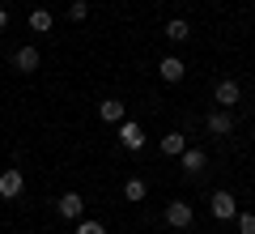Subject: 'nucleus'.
Listing matches in <instances>:
<instances>
[{
  "label": "nucleus",
  "instance_id": "nucleus-9",
  "mask_svg": "<svg viewBox=\"0 0 255 234\" xmlns=\"http://www.w3.org/2000/svg\"><path fill=\"white\" fill-rule=\"evenodd\" d=\"M157 72H162V81L174 85V81H183V77H187V64H183L179 55H166V60L157 64Z\"/></svg>",
  "mask_w": 255,
  "mask_h": 234
},
{
  "label": "nucleus",
  "instance_id": "nucleus-13",
  "mask_svg": "<svg viewBox=\"0 0 255 234\" xmlns=\"http://www.w3.org/2000/svg\"><path fill=\"white\" fill-rule=\"evenodd\" d=\"M166 38H170V43H187V38H191V30H187V21H183V17H174V21H166Z\"/></svg>",
  "mask_w": 255,
  "mask_h": 234
},
{
  "label": "nucleus",
  "instance_id": "nucleus-1",
  "mask_svg": "<svg viewBox=\"0 0 255 234\" xmlns=\"http://www.w3.org/2000/svg\"><path fill=\"white\" fill-rule=\"evenodd\" d=\"M191 222H196V209H191V205H183V200H170V205H166V226L187 230Z\"/></svg>",
  "mask_w": 255,
  "mask_h": 234
},
{
  "label": "nucleus",
  "instance_id": "nucleus-6",
  "mask_svg": "<svg viewBox=\"0 0 255 234\" xmlns=\"http://www.w3.org/2000/svg\"><path fill=\"white\" fill-rule=\"evenodd\" d=\"M38 64H43L38 47H17V51H13V68L17 72H38Z\"/></svg>",
  "mask_w": 255,
  "mask_h": 234
},
{
  "label": "nucleus",
  "instance_id": "nucleus-12",
  "mask_svg": "<svg viewBox=\"0 0 255 234\" xmlns=\"http://www.w3.org/2000/svg\"><path fill=\"white\" fill-rule=\"evenodd\" d=\"M183 149H187V136H183V132H166L162 136V153H166V158H179Z\"/></svg>",
  "mask_w": 255,
  "mask_h": 234
},
{
  "label": "nucleus",
  "instance_id": "nucleus-17",
  "mask_svg": "<svg viewBox=\"0 0 255 234\" xmlns=\"http://www.w3.org/2000/svg\"><path fill=\"white\" fill-rule=\"evenodd\" d=\"M238 217V234H255V213H234Z\"/></svg>",
  "mask_w": 255,
  "mask_h": 234
},
{
  "label": "nucleus",
  "instance_id": "nucleus-16",
  "mask_svg": "<svg viewBox=\"0 0 255 234\" xmlns=\"http://www.w3.org/2000/svg\"><path fill=\"white\" fill-rule=\"evenodd\" d=\"M68 17H73V21H85V17H90V4H85V0H73V4H68Z\"/></svg>",
  "mask_w": 255,
  "mask_h": 234
},
{
  "label": "nucleus",
  "instance_id": "nucleus-19",
  "mask_svg": "<svg viewBox=\"0 0 255 234\" xmlns=\"http://www.w3.org/2000/svg\"><path fill=\"white\" fill-rule=\"evenodd\" d=\"M4 26H9V9H0V30H4Z\"/></svg>",
  "mask_w": 255,
  "mask_h": 234
},
{
  "label": "nucleus",
  "instance_id": "nucleus-2",
  "mask_svg": "<svg viewBox=\"0 0 255 234\" xmlns=\"http://www.w3.org/2000/svg\"><path fill=\"white\" fill-rule=\"evenodd\" d=\"M213 102H217L221 111L238 107V102H243V90H238V81H217V85H213Z\"/></svg>",
  "mask_w": 255,
  "mask_h": 234
},
{
  "label": "nucleus",
  "instance_id": "nucleus-3",
  "mask_svg": "<svg viewBox=\"0 0 255 234\" xmlns=\"http://www.w3.org/2000/svg\"><path fill=\"white\" fill-rule=\"evenodd\" d=\"M119 145H124V149H145V128L136 124V119H124V124H119Z\"/></svg>",
  "mask_w": 255,
  "mask_h": 234
},
{
  "label": "nucleus",
  "instance_id": "nucleus-18",
  "mask_svg": "<svg viewBox=\"0 0 255 234\" xmlns=\"http://www.w3.org/2000/svg\"><path fill=\"white\" fill-rule=\"evenodd\" d=\"M77 234H107L102 222H77Z\"/></svg>",
  "mask_w": 255,
  "mask_h": 234
},
{
  "label": "nucleus",
  "instance_id": "nucleus-8",
  "mask_svg": "<svg viewBox=\"0 0 255 234\" xmlns=\"http://www.w3.org/2000/svg\"><path fill=\"white\" fill-rule=\"evenodd\" d=\"M204 128H209V132L213 136H230V132H234V119H230V111H209V119H204Z\"/></svg>",
  "mask_w": 255,
  "mask_h": 234
},
{
  "label": "nucleus",
  "instance_id": "nucleus-14",
  "mask_svg": "<svg viewBox=\"0 0 255 234\" xmlns=\"http://www.w3.org/2000/svg\"><path fill=\"white\" fill-rule=\"evenodd\" d=\"M51 26H55V17H51L47 9H34V13H30V30H34V34H47Z\"/></svg>",
  "mask_w": 255,
  "mask_h": 234
},
{
  "label": "nucleus",
  "instance_id": "nucleus-11",
  "mask_svg": "<svg viewBox=\"0 0 255 234\" xmlns=\"http://www.w3.org/2000/svg\"><path fill=\"white\" fill-rule=\"evenodd\" d=\"M179 158H183V171H187V175H200L204 162H209V158H204V149H183Z\"/></svg>",
  "mask_w": 255,
  "mask_h": 234
},
{
  "label": "nucleus",
  "instance_id": "nucleus-7",
  "mask_svg": "<svg viewBox=\"0 0 255 234\" xmlns=\"http://www.w3.org/2000/svg\"><path fill=\"white\" fill-rule=\"evenodd\" d=\"M234 213H238V200L230 196L226 188H221V192H213V217H221V222H230Z\"/></svg>",
  "mask_w": 255,
  "mask_h": 234
},
{
  "label": "nucleus",
  "instance_id": "nucleus-15",
  "mask_svg": "<svg viewBox=\"0 0 255 234\" xmlns=\"http://www.w3.org/2000/svg\"><path fill=\"white\" fill-rule=\"evenodd\" d=\"M145 192H149L145 179H128V183H124V196L132 200V205H140V200H145Z\"/></svg>",
  "mask_w": 255,
  "mask_h": 234
},
{
  "label": "nucleus",
  "instance_id": "nucleus-5",
  "mask_svg": "<svg viewBox=\"0 0 255 234\" xmlns=\"http://www.w3.org/2000/svg\"><path fill=\"white\" fill-rule=\"evenodd\" d=\"M21 192H26V175H21V171H0V196L17 200Z\"/></svg>",
  "mask_w": 255,
  "mask_h": 234
},
{
  "label": "nucleus",
  "instance_id": "nucleus-4",
  "mask_svg": "<svg viewBox=\"0 0 255 234\" xmlns=\"http://www.w3.org/2000/svg\"><path fill=\"white\" fill-rule=\"evenodd\" d=\"M55 213H60L64 222H81V213H85V200L77 196V192H64V196L55 200Z\"/></svg>",
  "mask_w": 255,
  "mask_h": 234
},
{
  "label": "nucleus",
  "instance_id": "nucleus-10",
  "mask_svg": "<svg viewBox=\"0 0 255 234\" xmlns=\"http://www.w3.org/2000/svg\"><path fill=\"white\" fill-rule=\"evenodd\" d=\"M98 115L107 119V124H124V119H128V107H124L119 98H107V102H98Z\"/></svg>",
  "mask_w": 255,
  "mask_h": 234
}]
</instances>
